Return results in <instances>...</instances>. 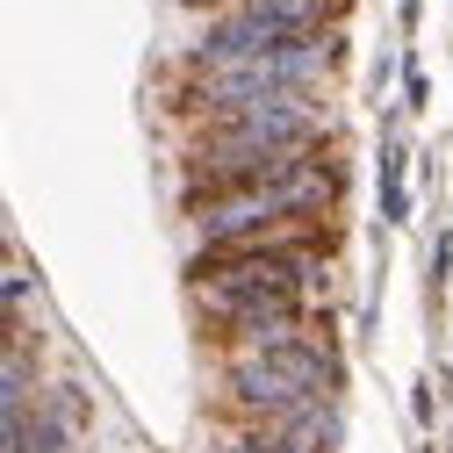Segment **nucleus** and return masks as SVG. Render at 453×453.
Here are the masks:
<instances>
[{
  "label": "nucleus",
  "instance_id": "obj_1",
  "mask_svg": "<svg viewBox=\"0 0 453 453\" xmlns=\"http://www.w3.org/2000/svg\"><path fill=\"white\" fill-rule=\"evenodd\" d=\"M317 151H324L317 94L273 101V108H245V116H216V123H202V137L188 151V202L231 195V188H252V180H288Z\"/></svg>",
  "mask_w": 453,
  "mask_h": 453
},
{
  "label": "nucleus",
  "instance_id": "obj_2",
  "mask_svg": "<svg viewBox=\"0 0 453 453\" xmlns=\"http://www.w3.org/2000/svg\"><path fill=\"white\" fill-rule=\"evenodd\" d=\"M223 395L245 425H288V418L331 411L338 360L324 331H303L288 346H259V353H223Z\"/></svg>",
  "mask_w": 453,
  "mask_h": 453
},
{
  "label": "nucleus",
  "instance_id": "obj_3",
  "mask_svg": "<svg viewBox=\"0 0 453 453\" xmlns=\"http://www.w3.org/2000/svg\"><path fill=\"white\" fill-rule=\"evenodd\" d=\"M331 73V36L296 43V50H273V58H245V65H216L195 73L180 87V116L216 123V116H245V108H273V101H296L317 94V80Z\"/></svg>",
  "mask_w": 453,
  "mask_h": 453
},
{
  "label": "nucleus",
  "instance_id": "obj_4",
  "mask_svg": "<svg viewBox=\"0 0 453 453\" xmlns=\"http://www.w3.org/2000/svg\"><path fill=\"white\" fill-rule=\"evenodd\" d=\"M216 453H310V446L280 439V432H259V425H238L231 439H216Z\"/></svg>",
  "mask_w": 453,
  "mask_h": 453
}]
</instances>
